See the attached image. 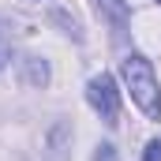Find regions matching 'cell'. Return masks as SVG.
<instances>
[{"label": "cell", "instance_id": "1", "mask_svg": "<svg viewBox=\"0 0 161 161\" xmlns=\"http://www.w3.org/2000/svg\"><path fill=\"white\" fill-rule=\"evenodd\" d=\"M120 75H124V86L131 90V101L142 109L146 120H161V86H158V75L150 68L146 56H127L120 64Z\"/></svg>", "mask_w": 161, "mask_h": 161}, {"label": "cell", "instance_id": "2", "mask_svg": "<svg viewBox=\"0 0 161 161\" xmlns=\"http://www.w3.org/2000/svg\"><path fill=\"white\" fill-rule=\"evenodd\" d=\"M86 101L94 105V113L105 124H116V116H120V94H116L113 75L101 71V75H94V79L86 82Z\"/></svg>", "mask_w": 161, "mask_h": 161}, {"label": "cell", "instance_id": "3", "mask_svg": "<svg viewBox=\"0 0 161 161\" xmlns=\"http://www.w3.org/2000/svg\"><path fill=\"white\" fill-rule=\"evenodd\" d=\"M97 8H101L109 19H116V23H127V8H124L120 0H97Z\"/></svg>", "mask_w": 161, "mask_h": 161}, {"label": "cell", "instance_id": "4", "mask_svg": "<svg viewBox=\"0 0 161 161\" xmlns=\"http://www.w3.org/2000/svg\"><path fill=\"white\" fill-rule=\"evenodd\" d=\"M45 79H49V68H45V64H30V82L45 86Z\"/></svg>", "mask_w": 161, "mask_h": 161}, {"label": "cell", "instance_id": "5", "mask_svg": "<svg viewBox=\"0 0 161 161\" xmlns=\"http://www.w3.org/2000/svg\"><path fill=\"white\" fill-rule=\"evenodd\" d=\"M142 161H161V142L154 139L150 146H146V154H142Z\"/></svg>", "mask_w": 161, "mask_h": 161}, {"label": "cell", "instance_id": "6", "mask_svg": "<svg viewBox=\"0 0 161 161\" xmlns=\"http://www.w3.org/2000/svg\"><path fill=\"white\" fill-rule=\"evenodd\" d=\"M94 161H116V154H113V146H97V154H94Z\"/></svg>", "mask_w": 161, "mask_h": 161}, {"label": "cell", "instance_id": "7", "mask_svg": "<svg viewBox=\"0 0 161 161\" xmlns=\"http://www.w3.org/2000/svg\"><path fill=\"white\" fill-rule=\"evenodd\" d=\"M158 4H161V0H158Z\"/></svg>", "mask_w": 161, "mask_h": 161}]
</instances>
